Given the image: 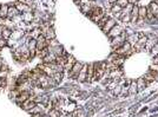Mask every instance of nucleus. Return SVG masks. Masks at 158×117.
I'll return each mask as SVG.
<instances>
[{"label":"nucleus","instance_id":"nucleus-26","mask_svg":"<svg viewBox=\"0 0 158 117\" xmlns=\"http://www.w3.org/2000/svg\"><path fill=\"white\" fill-rule=\"evenodd\" d=\"M108 19H110V18H108V16H104V17H103V18H102V19L98 21V26H99V27H102V29H103V27H104V25L106 24V21H107Z\"/></svg>","mask_w":158,"mask_h":117},{"label":"nucleus","instance_id":"nucleus-21","mask_svg":"<svg viewBox=\"0 0 158 117\" xmlns=\"http://www.w3.org/2000/svg\"><path fill=\"white\" fill-rule=\"evenodd\" d=\"M11 36H12V31L9 29H6V27L1 29V37L5 39V40H7Z\"/></svg>","mask_w":158,"mask_h":117},{"label":"nucleus","instance_id":"nucleus-22","mask_svg":"<svg viewBox=\"0 0 158 117\" xmlns=\"http://www.w3.org/2000/svg\"><path fill=\"white\" fill-rule=\"evenodd\" d=\"M52 78H53V81L56 82V84L60 83V82H62V79H63V72H54L53 76H52Z\"/></svg>","mask_w":158,"mask_h":117},{"label":"nucleus","instance_id":"nucleus-10","mask_svg":"<svg viewBox=\"0 0 158 117\" xmlns=\"http://www.w3.org/2000/svg\"><path fill=\"white\" fill-rule=\"evenodd\" d=\"M86 73H87V65H83L80 72L78 73L77 79H79V82H85L86 81Z\"/></svg>","mask_w":158,"mask_h":117},{"label":"nucleus","instance_id":"nucleus-13","mask_svg":"<svg viewBox=\"0 0 158 117\" xmlns=\"http://www.w3.org/2000/svg\"><path fill=\"white\" fill-rule=\"evenodd\" d=\"M16 7L18 8V11H19V12H22V13L31 12V7H30L27 4H24V3H17Z\"/></svg>","mask_w":158,"mask_h":117},{"label":"nucleus","instance_id":"nucleus-24","mask_svg":"<svg viewBox=\"0 0 158 117\" xmlns=\"http://www.w3.org/2000/svg\"><path fill=\"white\" fill-rule=\"evenodd\" d=\"M145 86H146V82H145V79L144 78H139V79L137 81V90L138 91H140V90H143Z\"/></svg>","mask_w":158,"mask_h":117},{"label":"nucleus","instance_id":"nucleus-15","mask_svg":"<svg viewBox=\"0 0 158 117\" xmlns=\"http://www.w3.org/2000/svg\"><path fill=\"white\" fill-rule=\"evenodd\" d=\"M116 25V20L115 19H108L107 21H106V24L104 25V27H103V31L105 32V33H107L108 31H110L113 26Z\"/></svg>","mask_w":158,"mask_h":117},{"label":"nucleus","instance_id":"nucleus-2","mask_svg":"<svg viewBox=\"0 0 158 117\" xmlns=\"http://www.w3.org/2000/svg\"><path fill=\"white\" fill-rule=\"evenodd\" d=\"M132 52V47H131V44L129 42H124L123 45H121L120 47H118L116 50V53L119 55V56H126V55H130Z\"/></svg>","mask_w":158,"mask_h":117},{"label":"nucleus","instance_id":"nucleus-33","mask_svg":"<svg viewBox=\"0 0 158 117\" xmlns=\"http://www.w3.org/2000/svg\"><path fill=\"white\" fill-rule=\"evenodd\" d=\"M5 43H6V42H5V39H4V38H3L1 36H0V46L5 45Z\"/></svg>","mask_w":158,"mask_h":117},{"label":"nucleus","instance_id":"nucleus-6","mask_svg":"<svg viewBox=\"0 0 158 117\" xmlns=\"http://www.w3.org/2000/svg\"><path fill=\"white\" fill-rule=\"evenodd\" d=\"M121 33H123V27H121L120 25H115L113 27L107 32V36L113 39V38H116V37H118V36H120Z\"/></svg>","mask_w":158,"mask_h":117},{"label":"nucleus","instance_id":"nucleus-35","mask_svg":"<svg viewBox=\"0 0 158 117\" xmlns=\"http://www.w3.org/2000/svg\"><path fill=\"white\" fill-rule=\"evenodd\" d=\"M153 63H155V64H158V55L155 57V59H153Z\"/></svg>","mask_w":158,"mask_h":117},{"label":"nucleus","instance_id":"nucleus-16","mask_svg":"<svg viewBox=\"0 0 158 117\" xmlns=\"http://www.w3.org/2000/svg\"><path fill=\"white\" fill-rule=\"evenodd\" d=\"M75 63H76L75 58H73V57H71V56H68V57H67V59H66V63H65V66H64V69L70 71V70L72 69V66H73V65H75Z\"/></svg>","mask_w":158,"mask_h":117},{"label":"nucleus","instance_id":"nucleus-14","mask_svg":"<svg viewBox=\"0 0 158 117\" xmlns=\"http://www.w3.org/2000/svg\"><path fill=\"white\" fill-rule=\"evenodd\" d=\"M138 12H139V7L137 5H133V8H132V12H131V21L133 23H136L139 18V14H138Z\"/></svg>","mask_w":158,"mask_h":117},{"label":"nucleus","instance_id":"nucleus-12","mask_svg":"<svg viewBox=\"0 0 158 117\" xmlns=\"http://www.w3.org/2000/svg\"><path fill=\"white\" fill-rule=\"evenodd\" d=\"M56 59H57V56L51 51H50V53H48L46 57L43 58L44 63H46V64H53V63H56Z\"/></svg>","mask_w":158,"mask_h":117},{"label":"nucleus","instance_id":"nucleus-4","mask_svg":"<svg viewBox=\"0 0 158 117\" xmlns=\"http://www.w3.org/2000/svg\"><path fill=\"white\" fill-rule=\"evenodd\" d=\"M35 40H37V51H41V50L48 47V40L43 34H40Z\"/></svg>","mask_w":158,"mask_h":117},{"label":"nucleus","instance_id":"nucleus-36","mask_svg":"<svg viewBox=\"0 0 158 117\" xmlns=\"http://www.w3.org/2000/svg\"><path fill=\"white\" fill-rule=\"evenodd\" d=\"M129 4H132V5H135L136 4V0H127Z\"/></svg>","mask_w":158,"mask_h":117},{"label":"nucleus","instance_id":"nucleus-28","mask_svg":"<svg viewBox=\"0 0 158 117\" xmlns=\"http://www.w3.org/2000/svg\"><path fill=\"white\" fill-rule=\"evenodd\" d=\"M118 6H120L121 8H125L126 7V5L129 4V1L127 0H117V3H116Z\"/></svg>","mask_w":158,"mask_h":117},{"label":"nucleus","instance_id":"nucleus-17","mask_svg":"<svg viewBox=\"0 0 158 117\" xmlns=\"http://www.w3.org/2000/svg\"><path fill=\"white\" fill-rule=\"evenodd\" d=\"M21 20L25 21V23H31L33 20V14L32 12H27V13H22L21 16Z\"/></svg>","mask_w":158,"mask_h":117},{"label":"nucleus","instance_id":"nucleus-32","mask_svg":"<svg viewBox=\"0 0 158 117\" xmlns=\"http://www.w3.org/2000/svg\"><path fill=\"white\" fill-rule=\"evenodd\" d=\"M4 86H6V79L0 77V88H4Z\"/></svg>","mask_w":158,"mask_h":117},{"label":"nucleus","instance_id":"nucleus-39","mask_svg":"<svg viewBox=\"0 0 158 117\" xmlns=\"http://www.w3.org/2000/svg\"><path fill=\"white\" fill-rule=\"evenodd\" d=\"M155 3H156V4L158 5V0H155Z\"/></svg>","mask_w":158,"mask_h":117},{"label":"nucleus","instance_id":"nucleus-11","mask_svg":"<svg viewBox=\"0 0 158 117\" xmlns=\"http://www.w3.org/2000/svg\"><path fill=\"white\" fill-rule=\"evenodd\" d=\"M19 11H18V8L16 7V6H11V7H8V13H7V18H9V19H12L13 20V18H16L17 16H19Z\"/></svg>","mask_w":158,"mask_h":117},{"label":"nucleus","instance_id":"nucleus-30","mask_svg":"<svg viewBox=\"0 0 158 117\" xmlns=\"http://www.w3.org/2000/svg\"><path fill=\"white\" fill-rule=\"evenodd\" d=\"M72 116L73 117H84V112H83V110H76L72 114Z\"/></svg>","mask_w":158,"mask_h":117},{"label":"nucleus","instance_id":"nucleus-37","mask_svg":"<svg viewBox=\"0 0 158 117\" xmlns=\"http://www.w3.org/2000/svg\"><path fill=\"white\" fill-rule=\"evenodd\" d=\"M108 3H110L111 5H113V4H116V3H117V0H108Z\"/></svg>","mask_w":158,"mask_h":117},{"label":"nucleus","instance_id":"nucleus-3","mask_svg":"<svg viewBox=\"0 0 158 117\" xmlns=\"http://www.w3.org/2000/svg\"><path fill=\"white\" fill-rule=\"evenodd\" d=\"M125 37H126V34H125V32L123 31V33H121L120 36L113 38V39H112V42H111V46H112V49H113V50H117L118 47H120L121 45H123Z\"/></svg>","mask_w":158,"mask_h":117},{"label":"nucleus","instance_id":"nucleus-19","mask_svg":"<svg viewBox=\"0 0 158 117\" xmlns=\"http://www.w3.org/2000/svg\"><path fill=\"white\" fill-rule=\"evenodd\" d=\"M149 10L152 12V14L158 19V5L153 1V3H151L150 4V6H149Z\"/></svg>","mask_w":158,"mask_h":117},{"label":"nucleus","instance_id":"nucleus-25","mask_svg":"<svg viewBox=\"0 0 158 117\" xmlns=\"http://www.w3.org/2000/svg\"><path fill=\"white\" fill-rule=\"evenodd\" d=\"M120 19H121V21H123V23L127 24V23L131 21V14H130V13H124V12H123V13H121Z\"/></svg>","mask_w":158,"mask_h":117},{"label":"nucleus","instance_id":"nucleus-7","mask_svg":"<svg viewBox=\"0 0 158 117\" xmlns=\"http://www.w3.org/2000/svg\"><path fill=\"white\" fill-rule=\"evenodd\" d=\"M30 96H31V94H30V91H26V90H24V91H20V94H19V96L16 98L17 99V102H18V104H21L25 102V101H27L28 98H30Z\"/></svg>","mask_w":158,"mask_h":117},{"label":"nucleus","instance_id":"nucleus-40","mask_svg":"<svg viewBox=\"0 0 158 117\" xmlns=\"http://www.w3.org/2000/svg\"><path fill=\"white\" fill-rule=\"evenodd\" d=\"M76 1H78V0H76Z\"/></svg>","mask_w":158,"mask_h":117},{"label":"nucleus","instance_id":"nucleus-38","mask_svg":"<svg viewBox=\"0 0 158 117\" xmlns=\"http://www.w3.org/2000/svg\"><path fill=\"white\" fill-rule=\"evenodd\" d=\"M1 66H3V62L0 60V70H1Z\"/></svg>","mask_w":158,"mask_h":117},{"label":"nucleus","instance_id":"nucleus-18","mask_svg":"<svg viewBox=\"0 0 158 117\" xmlns=\"http://www.w3.org/2000/svg\"><path fill=\"white\" fill-rule=\"evenodd\" d=\"M156 75H157V72H155V71H150L149 73H146L144 76V79H145V82H152V81H155V78H156Z\"/></svg>","mask_w":158,"mask_h":117},{"label":"nucleus","instance_id":"nucleus-31","mask_svg":"<svg viewBox=\"0 0 158 117\" xmlns=\"http://www.w3.org/2000/svg\"><path fill=\"white\" fill-rule=\"evenodd\" d=\"M132 8H133V5H132V4H127L126 7L124 8V13H130V14H131Z\"/></svg>","mask_w":158,"mask_h":117},{"label":"nucleus","instance_id":"nucleus-23","mask_svg":"<svg viewBox=\"0 0 158 117\" xmlns=\"http://www.w3.org/2000/svg\"><path fill=\"white\" fill-rule=\"evenodd\" d=\"M146 13H148V8L146 7H139V12H138L139 19L143 20V19L146 18Z\"/></svg>","mask_w":158,"mask_h":117},{"label":"nucleus","instance_id":"nucleus-5","mask_svg":"<svg viewBox=\"0 0 158 117\" xmlns=\"http://www.w3.org/2000/svg\"><path fill=\"white\" fill-rule=\"evenodd\" d=\"M81 68H83V64L76 62L75 65L72 66V69L68 71V76H70L71 78H77V77H78V73H79L80 70H81Z\"/></svg>","mask_w":158,"mask_h":117},{"label":"nucleus","instance_id":"nucleus-1","mask_svg":"<svg viewBox=\"0 0 158 117\" xmlns=\"http://www.w3.org/2000/svg\"><path fill=\"white\" fill-rule=\"evenodd\" d=\"M94 66V79H102L103 76L105 75L106 68H107V64L106 63H96L93 64Z\"/></svg>","mask_w":158,"mask_h":117},{"label":"nucleus","instance_id":"nucleus-20","mask_svg":"<svg viewBox=\"0 0 158 117\" xmlns=\"http://www.w3.org/2000/svg\"><path fill=\"white\" fill-rule=\"evenodd\" d=\"M7 13H8V6L7 5L0 6V18H7Z\"/></svg>","mask_w":158,"mask_h":117},{"label":"nucleus","instance_id":"nucleus-34","mask_svg":"<svg viewBox=\"0 0 158 117\" xmlns=\"http://www.w3.org/2000/svg\"><path fill=\"white\" fill-rule=\"evenodd\" d=\"M45 115H43V114H34L33 115V117H44Z\"/></svg>","mask_w":158,"mask_h":117},{"label":"nucleus","instance_id":"nucleus-29","mask_svg":"<svg viewBox=\"0 0 158 117\" xmlns=\"http://www.w3.org/2000/svg\"><path fill=\"white\" fill-rule=\"evenodd\" d=\"M130 92L131 94H135V92H137V83L136 82H132V85L130 86Z\"/></svg>","mask_w":158,"mask_h":117},{"label":"nucleus","instance_id":"nucleus-8","mask_svg":"<svg viewBox=\"0 0 158 117\" xmlns=\"http://www.w3.org/2000/svg\"><path fill=\"white\" fill-rule=\"evenodd\" d=\"M35 104H37V102H34L33 99H31V98H28L27 101H25L22 104H21V107H22V109L24 110H26V111H31L34 107H35Z\"/></svg>","mask_w":158,"mask_h":117},{"label":"nucleus","instance_id":"nucleus-9","mask_svg":"<svg viewBox=\"0 0 158 117\" xmlns=\"http://www.w3.org/2000/svg\"><path fill=\"white\" fill-rule=\"evenodd\" d=\"M94 79V66L93 64L87 65V73H86V81L89 83H91Z\"/></svg>","mask_w":158,"mask_h":117},{"label":"nucleus","instance_id":"nucleus-27","mask_svg":"<svg viewBox=\"0 0 158 117\" xmlns=\"http://www.w3.org/2000/svg\"><path fill=\"white\" fill-rule=\"evenodd\" d=\"M51 117H59L60 116V110H57V109H51L50 112H48Z\"/></svg>","mask_w":158,"mask_h":117}]
</instances>
